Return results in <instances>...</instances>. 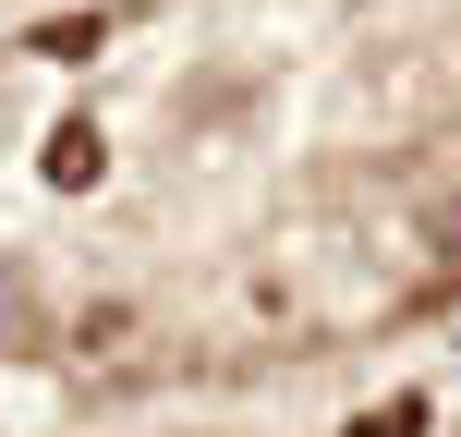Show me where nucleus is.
Instances as JSON below:
<instances>
[{
	"mask_svg": "<svg viewBox=\"0 0 461 437\" xmlns=\"http://www.w3.org/2000/svg\"><path fill=\"white\" fill-rule=\"evenodd\" d=\"M0 316H13V279H0Z\"/></svg>",
	"mask_w": 461,
	"mask_h": 437,
	"instance_id": "1",
	"label": "nucleus"
}]
</instances>
